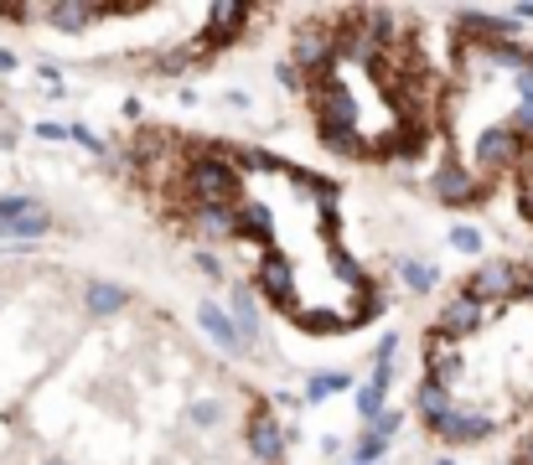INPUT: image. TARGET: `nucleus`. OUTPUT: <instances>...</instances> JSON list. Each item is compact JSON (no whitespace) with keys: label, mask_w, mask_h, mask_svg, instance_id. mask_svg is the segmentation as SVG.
<instances>
[]
</instances>
